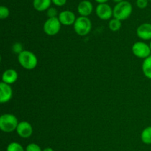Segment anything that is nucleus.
Returning a JSON list of instances; mask_svg holds the SVG:
<instances>
[{
	"mask_svg": "<svg viewBox=\"0 0 151 151\" xmlns=\"http://www.w3.org/2000/svg\"><path fill=\"white\" fill-rule=\"evenodd\" d=\"M133 7L128 1H122L117 3L113 9V16L114 19L119 20H125L131 16Z\"/></svg>",
	"mask_w": 151,
	"mask_h": 151,
	"instance_id": "nucleus-1",
	"label": "nucleus"
},
{
	"mask_svg": "<svg viewBox=\"0 0 151 151\" xmlns=\"http://www.w3.org/2000/svg\"><path fill=\"white\" fill-rule=\"evenodd\" d=\"M18 60L21 66L24 69L31 70L36 67L38 59L33 52L28 50H24L18 55Z\"/></svg>",
	"mask_w": 151,
	"mask_h": 151,
	"instance_id": "nucleus-2",
	"label": "nucleus"
},
{
	"mask_svg": "<svg viewBox=\"0 0 151 151\" xmlns=\"http://www.w3.org/2000/svg\"><path fill=\"white\" fill-rule=\"evenodd\" d=\"M18 119L11 114H4L0 117V129L5 133H10L16 131L18 125Z\"/></svg>",
	"mask_w": 151,
	"mask_h": 151,
	"instance_id": "nucleus-3",
	"label": "nucleus"
},
{
	"mask_svg": "<svg viewBox=\"0 0 151 151\" xmlns=\"http://www.w3.org/2000/svg\"><path fill=\"white\" fill-rule=\"evenodd\" d=\"M74 29L75 32L81 36L88 35L91 29V20L85 16H80L77 18L74 24Z\"/></svg>",
	"mask_w": 151,
	"mask_h": 151,
	"instance_id": "nucleus-4",
	"label": "nucleus"
},
{
	"mask_svg": "<svg viewBox=\"0 0 151 151\" xmlns=\"http://www.w3.org/2000/svg\"><path fill=\"white\" fill-rule=\"evenodd\" d=\"M60 24L58 18H49L44 24V31L47 35L52 36L58 33L60 29Z\"/></svg>",
	"mask_w": 151,
	"mask_h": 151,
	"instance_id": "nucleus-5",
	"label": "nucleus"
},
{
	"mask_svg": "<svg viewBox=\"0 0 151 151\" xmlns=\"http://www.w3.org/2000/svg\"><path fill=\"white\" fill-rule=\"evenodd\" d=\"M132 52L134 55L139 58H147L151 55L150 46L146 43L139 41L136 42L132 47Z\"/></svg>",
	"mask_w": 151,
	"mask_h": 151,
	"instance_id": "nucleus-6",
	"label": "nucleus"
},
{
	"mask_svg": "<svg viewBox=\"0 0 151 151\" xmlns=\"http://www.w3.org/2000/svg\"><path fill=\"white\" fill-rule=\"evenodd\" d=\"M96 13L102 20H108L111 18L113 15V10L111 6L106 3L99 4L96 7Z\"/></svg>",
	"mask_w": 151,
	"mask_h": 151,
	"instance_id": "nucleus-7",
	"label": "nucleus"
},
{
	"mask_svg": "<svg viewBox=\"0 0 151 151\" xmlns=\"http://www.w3.org/2000/svg\"><path fill=\"white\" fill-rule=\"evenodd\" d=\"M16 132H17L18 135L22 138H29L32 134V127L29 122H27V121H22V122H19L18 125Z\"/></svg>",
	"mask_w": 151,
	"mask_h": 151,
	"instance_id": "nucleus-8",
	"label": "nucleus"
},
{
	"mask_svg": "<svg viewBox=\"0 0 151 151\" xmlns=\"http://www.w3.org/2000/svg\"><path fill=\"white\" fill-rule=\"evenodd\" d=\"M13 96V90L9 84L1 82L0 83V103H5L10 101Z\"/></svg>",
	"mask_w": 151,
	"mask_h": 151,
	"instance_id": "nucleus-9",
	"label": "nucleus"
},
{
	"mask_svg": "<svg viewBox=\"0 0 151 151\" xmlns=\"http://www.w3.org/2000/svg\"><path fill=\"white\" fill-rule=\"evenodd\" d=\"M58 19L61 24L69 26L74 24L77 19L73 12L70 10H64L59 13Z\"/></svg>",
	"mask_w": 151,
	"mask_h": 151,
	"instance_id": "nucleus-10",
	"label": "nucleus"
},
{
	"mask_svg": "<svg viewBox=\"0 0 151 151\" xmlns=\"http://www.w3.org/2000/svg\"><path fill=\"white\" fill-rule=\"evenodd\" d=\"M137 34L142 40H151V24H142L137 29Z\"/></svg>",
	"mask_w": 151,
	"mask_h": 151,
	"instance_id": "nucleus-11",
	"label": "nucleus"
},
{
	"mask_svg": "<svg viewBox=\"0 0 151 151\" xmlns=\"http://www.w3.org/2000/svg\"><path fill=\"white\" fill-rule=\"evenodd\" d=\"M93 10V5L91 1L83 0L81 1L78 6V11L81 16L87 17L91 13Z\"/></svg>",
	"mask_w": 151,
	"mask_h": 151,
	"instance_id": "nucleus-12",
	"label": "nucleus"
},
{
	"mask_svg": "<svg viewBox=\"0 0 151 151\" xmlns=\"http://www.w3.org/2000/svg\"><path fill=\"white\" fill-rule=\"evenodd\" d=\"M1 79H2V82L9 84V85L14 83L18 79L17 72L16 70H14V69H7L2 74Z\"/></svg>",
	"mask_w": 151,
	"mask_h": 151,
	"instance_id": "nucleus-13",
	"label": "nucleus"
},
{
	"mask_svg": "<svg viewBox=\"0 0 151 151\" xmlns=\"http://www.w3.org/2000/svg\"><path fill=\"white\" fill-rule=\"evenodd\" d=\"M52 0H33V7L38 11H44L50 8Z\"/></svg>",
	"mask_w": 151,
	"mask_h": 151,
	"instance_id": "nucleus-14",
	"label": "nucleus"
},
{
	"mask_svg": "<svg viewBox=\"0 0 151 151\" xmlns=\"http://www.w3.org/2000/svg\"><path fill=\"white\" fill-rule=\"evenodd\" d=\"M142 69V72L145 76L151 80V55L145 59Z\"/></svg>",
	"mask_w": 151,
	"mask_h": 151,
	"instance_id": "nucleus-15",
	"label": "nucleus"
},
{
	"mask_svg": "<svg viewBox=\"0 0 151 151\" xmlns=\"http://www.w3.org/2000/svg\"><path fill=\"white\" fill-rule=\"evenodd\" d=\"M141 139L143 143L146 145H151V126L147 127L142 131Z\"/></svg>",
	"mask_w": 151,
	"mask_h": 151,
	"instance_id": "nucleus-16",
	"label": "nucleus"
},
{
	"mask_svg": "<svg viewBox=\"0 0 151 151\" xmlns=\"http://www.w3.org/2000/svg\"><path fill=\"white\" fill-rule=\"evenodd\" d=\"M109 27L111 30L113 31V32H116L122 27V23H121V21L119 20V19H113L109 22Z\"/></svg>",
	"mask_w": 151,
	"mask_h": 151,
	"instance_id": "nucleus-17",
	"label": "nucleus"
},
{
	"mask_svg": "<svg viewBox=\"0 0 151 151\" xmlns=\"http://www.w3.org/2000/svg\"><path fill=\"white\" fill-rule=\"evenodd\" d=\"M7 151H26L24 147L18 142H11L8 145Z\"/></svg>",
	"mask_w": 151,
	"mask_h": 151,
	"instance_id": "nucleus-18",
	"label": "nucleus"
},
{
	"mask_svg": "<svg viewBox=\"0 0 151 151\" xmlns=\"http://www.w3.org/2000/svg\"><path fill=\"white\" fill-rule=\"evenodd\" d=\"M10 14L9 9L5 6H1L0 7V19H4L7 18Z\"/></svg>",
	"mask_w": 151,
	"mask_h": 151,
	"instance_id": "nucleus-19",
	"label": "nucleus"
},
{
	"mask_svg": "<svg viewBox=\"0 0 151 151\" xmlns=\"http://www.w3.org/2000/svg\"><path fill=\"white\" fill-rule=\"evenodd\" d=\"M12 50H13V51L14 52V53L19 55L20 53H22V52L24 51L23 45H22L21 43H19V42L15 43V44L13 45V47H12Z\"/></svg>",
	"mask_w": 151,
	"mask_h": 151,
	"instance_id": "nucleus-20",
	"label": "nucleus"
},
{
	"mask_svg": "<svg viewBox=\"0 0 151 151\" xmlns=\"http://www.w3.org/2000/svg\"><path fill=\"white\" fill-rule=\"evenodd\" d=\"M26 151H43L41 150V147L35 143H31L29 144L26 147Z\"/></svg>",
	"mask_w": 151,
	"mask_h": 151,
	"instance_id": "nucleus-21",
	"label": "nucleus"
},
{
	"mask_svg": "<svg viewBox=\"0 0 151 151\" xmlns=\"http://www.w3.org/2000/svg\"><path fill=\"white\" fill-rule=\"evenodd\" d=\"M47 16H49V18H55L57 16L58 11L55 7H50V8L47 10Z\"/></svg>",
	"mask_w": 151,
	"mask_h": 151,
	"instance_id": "nucleus-22",
	"label": "nucleus"
},
{
	"mask_svg": "<svg viewBox=\"0 0 151 151\" xmlns=\"http://www.w3.org/2000/svg\"><path fill=\"white\" fill-rule=\"evenodd\" d=\"M148 4V1L147 0H137V5L139 8L144 9Z\"/></svg>",
	"mask_w": 151,
	"mask_h": 151,
	"instance_id": "nucleus-23",
	"label": "nucleus"
},
{
	"mask_svg": "<svg viewBox=\"0 0 151 151\" xmlns=\"http://www.w3.org/2000/svg\"><path fill=\"white\" fill-rule=\"evenodd\" d=\"M52 2H53V4L55 5L60 7L66 4V0H52Z\"/></svg>",
	"mask_w": 151,
	"mask_h": 151,
	"instance_id": "nucleus-24",
	"label": "nucleus"
},
{
	"mask_svg": "<svg viewBox=\"0 0 151 151\" xmlns=\"http://www.w3.org/2000/svg\"><path fill=\"white\" fill-rule=\"evenodd\" d=\"M97 2H98L99 4H103V3H106V1H108L109 0H95Z\"/></svg>",
	"mask_w": 151,
	"mask_h": 151,
	"instance_id": "nucleus-25",
	"label": "nucleus"
},
{
	"mask_svg": "<svg viewBox=\"0 0 151 151\" xmlns=\"http://www.w3.org/2000/svg\"><path fill=\"white\" fill-rule=\"evenodd\" d=\"M43 151H54L52 148H51V147H47V148L44 149Z\"/></svg>",
	"mask_w": 151,
	"mask_h": 151,
	"instance_id": "nucleus-26",
	"label": "nucleus"
},
{
	"mask_svg": "<svg viewBox=\"0 0 151 151\" xmlns=\"http://www.w3.org/2000/svg\"><path fill=\"white\" fill-rule=\"evenodd\" d=\"M114 1H116V2H117V3H119V2H121V1H124V0H114Z\"/></svg>",
	"mask_w": 151,
	"mask_h": 151,
	"instance_id": "nucleus-27",
	"label": "nucleus"
},
{
	"mask_svg": "<svg viewBox=\"0 0 151 151\" xmlns=\"http://www.w3.org/2000/svg\"><path fill=\"white\" fill-rule=\"evenodd\" d=\"M149 46H150V50H151V41H150V44H149Z\"/></svg>",
	"mask_w": 151,
	"mask_h": 151,
	"instance_id": "nucleus-28",
	"label": "nucleus"
},
{
	"mask_svg": "<svg viewBox=\"0 0 151 151\" xmlns=\"http://www.w3.org/2000/svg\"><path fill=\"white\" fill-rule=\"evenodd\" d=\"M150 1H151V0H150Z\"/></svg>",
	"mask_w": 151,
	"mask_h": 151,
	"instance_id": "nucleus-29",
	"label": "nucleus"
}]
</instances>
